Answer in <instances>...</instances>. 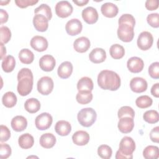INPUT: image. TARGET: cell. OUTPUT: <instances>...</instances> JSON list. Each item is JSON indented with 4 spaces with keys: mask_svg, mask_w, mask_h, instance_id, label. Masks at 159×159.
<instances>
[{
    "mask_svg": "<svg viewBox=\"0 0 159 159\" xmlns=\"http://www.w3.org/2000/svg\"><path fill=\"white\" fill-rule=\"evenodd\" d=\"M91 45L90 41L86 37H81L76 39L73 43L74 49L79 53H84L88 50Z\"/></svg>",
    "mask_w": 159,
    "mask_h": 159,
    "instance_id": "obj_19",
    "label": "cell"
},
{
    "mask_svg": "<svg viewBox=\"0 0 159 159\" xmlns=\"http://www.w3.org/2000/svg\"><path fill=\"white\" fill-rule=\"evenodd\" d=\"M73 72V65L70 61L62 62L58 68L57 73L60 78L66 79L69 78Z\"/></svg>",
    "mask_w": 159,
    "mask_h": 159,
    "instance_id": "obj_21",
    "label": "cell"
},
{
    "mask_svg": "<svg viewBox=\"0 0 159 159\" xmlns=\"http://www.w3.org/2000/svg\"><path fill=\"white\" fill-rule=\"evenodd\" d=\"M56 143V138L52 133H45L40 137V144L45 148H52Z\"/></svg>",
    "mask_w": 159,
    "mask_h": 159,
    "instance_id": "obj_25",
    "label": "cell"
},
{
    "mask_svg": "<svg viewBox=\"0 0 159 159\" xmlns=\"http://www.w3.org/2000/svg\"><path fill=\"white\" fill-rule=\"evenodd\" d=\"M73 2L78 6H83L88 3V0H73Z\"/></svg>",
    "mask_w": 159,
    "mask_h": 159,
    "instance_id": "obj_51",
    "label": "cell"
},
{
    "mask_svg": "<svg viewBox=\"0 0 159 159\" xmlns=\"http://www.w3.org/2000/svg\"><path fill=\"white\" fill-rule=\"evenodd\" d=\"M81 15L83 20L88 24H93L96 23L98 21L99 17L97 10L91 6L84 8L82 11Z\"/></svg>",
    "mask_w": 159,
    "mask_h": 159,
    "instance_id": "obj_12",
    "label": "cell"
},
{
    "mask_svg": "<svg viewBox=\"0 0 159 159\" xmlns=\"http://www.w3.org/2000/svg\"><path fill=\"white\" fill-rule=\"evenodd\" d=\"M127 66L130 72L137 73L143 69L144 63L142 58L137 57H132L128 60Z\"/></svg>",
    "mask_w": 159,
    "mask_h": 159,
    "instance_id": "obj_14",
    "label": "cell"
},
{
    "mask_svg": "<svg viewBox=\"0 0 159 159\" xmlns=\"http://www.w3.org/2000/svg\"><path fill=\"white\" fill-rule=\"evenodd\" d=\"M98 84L102 89L116 91L120 86V78L117 73L104 70L98 76Z\"/></svg>",
    "mask_w": 159,
    "mask_h": 159,
    "instance_id": "obj_1",
    "label": "cell"
},
{
    "mask_svg": "<svg viewBox=\"0 0 159 159\" xmlns=\"http://www.w3.org/2000/svg\"><path fill=\"white\" fill-rule=\"evenodd\" d=\"M3 105L8 108L14 107L17 103V96L12 91L6 92L2 98Z\"/></svg>",
    "mask_w": 159,
    "mask_h": 159,
    "instance_id": "obj_30",
    "label": "cell"
},
{
    "mask_svg": "<svg viewBox=\"0 0 159 159\" xmlns=\"http://www.w3.org/2000/svg\"><path fill=\"white\" fill-rule=\"evenodd\" d=\"M153 43V37L152 34L148 31L142 32L137 39L138 47L142 50H147L150 48Z\"/></svg>",
    "mask_w": 159,
    "mask_h": 159,
    "instance_id": "obj_7",
    "label": "cell"
},
{
    "mask_svg": "<svg viewBox=\"0 0 159 159\" xmlns=\"http://www.w3.org/2000/svg\"><path fill=\"white\" fill-rule=\"evenodd\" d=\"M135 149V143L132 138L125 136L120 143L119 148L116 154V159H132L133 152Z\"/></svg>",
    "mask_w": 159,
    "mask_h": 159,
    "instance_id": "obj_3",
    "label": "cell"
},
{
    "mask_svg": "<svg viewBox=\"0 0 159 159\" xmlns=\"http://www.w3.org/2000/svg\"><path fill=\"white\" fill-rule=\"evenodd\" d=\"M54 83L53 80L49 76L40 78L37 84V91L42 95H48L53 91Z\"/></svg>",
    "mask_w": 159,
    "mask_h": 159,
    "instance_id": "obj_6",
    "label": "cell"
},
{
    "mask_svg": "<svg viewBox=\"0 0 159 159\" xmlns=\"http://www.w3.org/2000/svg\"><path fill=\"white\" fill-rule=\"evenodd\" d=\"M89 58L94 63H102L106 58V52L103 48H95L89 54Z\"/></svg>",
    "mask_w": 159,
    "mask_h": 159,
    "instance_id": "obj_20",
    "label": "cell"
},
{
    "mask_svg": "<svg viewBox=\"0 0 159 159\" xmlns=\"http://www.w3.org/2000/svg\"><path fill=\"white\" fill-rule=\"evenodd\" d=\"M38 2L37 0H16L15 3L20 8H26L29 6H34Z\"/></svg>",
    "mask_w": 159,
    "mask_h": 159,
    "instance_id": "obj_46",
    "label": "cell"
},
{
    "mask_svg": "<svg viewBox=\"0 0 159 159\" xmlns=\"http://www.w3.org/2000/svg\"><path fill=\"white\" fill-rule=\"evenodd\" d=\"M145 7L149 11L156 10L158 7V0H147L145 4Z\"/></svg>",
    "mask_w": 159,
    "mask_h": 159,
    "instance_id": "obj_48",
    "label": "cell"
},
{
    "mask_svg": "<svg viewBox=\"0 0 159 159\" xmlns=\"http://www.w3.org/2000/svg\"><path fill=\"white\" fill-rule=\"evenodd\" d=\"M9 2H10V1H1V6H4V5H6L7 4H8Z\"/></svg>",
    "mask_w": 159,
    "mask_h": 159,
    "instance_id": "obj_53",
    "label": "cell"
},
{
    "mask_svg": "<svg viewBox=\"0 0 159 159\" xmlns=\"http://www.w3.org/2000/svg\"><path fill=\"white\" fill-rule=\"evenodd\" d=\"M148 74L152 78H159V63L158 61L152 63L148 67Z\"/></svg>",
    "mask_w": 159,
    "mask_h": 159,
    "instance_id": "obj_44",
    "label": "cell"
},
{
    "mask_svg": "<svg viewBox=\"0 0 159 159\" xmlns=\"http://www.w3.org/2000/svg\"><path fill=\"white\" fill-rule=\"evenodd\" d=\"M1 45V59L2 60L6 54V48L2 43H0Z\"/></svg>",
    "mask_w": 159,
    "mask_h": 159,
    "instance_id": "obj_52",
    "label": "cell"
},
{
    "mask_svg": "<svg viewBox=\"0 0 159 159\" xmlns=\"http://www.w3.org/2000/svg\"><path fill=\"white\" fill-rule=\"evenodd\" d=\"M8 17H9V16H8V14L7 12L2 9H0V18H1V24H2L5 22H6L8 20Z\"/></svg>",
    "mask_w": 159,
    "mask_h": 159,
    "instance_id": "obj_49",
    "label": "cell"
},
{
    "mask_svg": "<svg viewBox=\"0 0 159 159\" xmlns=\"http://www.w3.org/2000/svg\"><path fill=\"white\" fill-rule=\"evenodd\" d=\"M117 116L119 119L123 117H130L134 118L135 116V112L131 107L128 106H124L121 107L119 109Z\"/></svg>",
    "mask_w": 159,
    "mask_h": 159,
    "instance_id": "obj_39",
    "label": "cell"
},
{
    "mask_svg": "<svg viewBox=\"0 0 159 159\" xmlns=\"http://www.w3.org/2000/svg\"><path fill=\"white\" fill-rule=\"evenodd\" d=\"M16 66V60L13 56L7 55L5 57L2 61L1 66L3 71L6 73H10L12 71Z\"/></svg>",
    "mask_w": 159,
    "mask_h": 159,
    "instance_id": "obj_29",
    "label": "cell"
},
{
    "mask_svg": "<svg viewBox=\"0 0 159 159\" xmlns=\"http://www.w3.org/2000/svg\"><path fill=\"white\" fill-rule=\"evenodd\" d=\"M152 102V99L147 95L140 96L138 97L135 100V104L137 106L141 109H145L151 106Z\"/></svg>",
    "mask_w": 159,
    "mask_h": 159,
    "instance_id": "obj_36",
    "label": "cell"
},
{
    "mask_svg": "<svg viewBox=\"0 0 159 159\" xmlns=\"http://www.w3.org/2000/svg\"><path fill=\"white\" fill-rule=\"evenodd\" d=\"M93 88L94 84L93 80L89 77H82L78 81L77 89L78 91H91L93 89Z\"/></svg>",
    "mask_w": 159,
    "mask_h": 159,
    "instance_id": "obj_27",
    "label": "cell"
},
{
    "mask_svg": "<svg viewBox=\"0 0 159 159\" xmlns=\"http://www.w3.org/2000/svg\"><path fill=\"white\" fill-rule=\"evenodd\" d=\"M17 78L18 81L17 86L18 93L22 96H25L30 94L34 83L32 71L27 68H23L18 72Z\"/></svg>",
    "mask_w": 159,
    "mask_h": 159,
    "instance_id": "obj_2",
    "label": "cell"
},
{
    "mask_svg": "<svg viewBox=\"0 0 159 159\" xmlns=\"http://www.w3.org/2000/svg\"><path fill=\"white\" fill-rule=\"evenodd\" d=\"M117 34L118 38L122 42H131L134 37V27L128 24H119Z\"/></svg>",
    "mask_w": 159,
    "mask_h": 159,
    "instance_id": "obj_5",
    "label": "cell"
},
{
    "mask_svg": "<svg viewBox=\"0 0 159 159\" xmlns=\"http://www.w3.org/2000/svg\"><path fill=\"white\" fill-rule=\"evenodd\" d=\"M109 53L111 56L114 59H120L125 54L124 48L117 43L113 44L109 48Z\"/></svg>",
    "mask_w": 159,
    "mask_h": 159,
    "instance_id": "obj_33",
    "label": "cell"
},
{
    "mask_svg": "<svg viewBox=\"0 0 159 159\" xmlns=\"http://www.w3.org/2000/svg\"><path fill=\"white\" fill-rule=\"evenodd\" d=\"M117 127L119 131L122 133L127 134L130 132L134 127V118L130 117H123L120 118Z\"/></svg>",
    "mask_w": 159,
    "mask_h": 159,
    "instance_id": "obj_16",
    "label": "cell"
},
{
    "mask_svg": "<svg viewBox=\"0 0 159 159\" xmlns=\"http://www.w3.org/2000/svg\"><path fill=\"white\" fill-rule=\"evenodd\" d=\"M143 156L146 159H157L159 157L158 147L154 145L146 147L143 151Z\"/></svg>",
    "mask_w": 159,
    "mask_h": 159,
    "instance_id": "obj_32",
    "label": "cell"
},
{
    "mask_svg": "<svg viewBox=\"0 0 159 159\" xmlns=\"http://www.w3.org/2000/svg\"><path fill=\"white\" fill-rule=\"evenodd\" d=\"M11 148L7 143L0 144V158L2 159H6L9 158L11 155Z\"/></svg>",
    "mask_w": 159,
    "mask_h": 159,
    "instance_id": "obj_42",
    "label": "cell"
},
{
    "mask_svg": "<svg viewBox=\"0 0 159 159\" xmlns=\"http://www.w3.org/2000/svg\"><path fill=\"white\" fill-rule=\"evenodd\" d=\"M1 33V43H6L11 38V32L6 26H2L0 28Z\"/></svg>",
    "mask_w": 159,
    "mask_h": 159,
    "instance_id": "obj_40",
    "label": "cell"
},
{
    "mask_svg": "<svg viewBox=\"0 0 159 159\" xmlns=\"http://www.w3.org/2000/svg\"><path fill=\"white\" fill-rule=\"evenodd\" d=\"M147 81L141 77L133 78L130 81V89L137 93H140L145 91L147 89Z\"/></svg>",
    "mask_w": 159,
    "mask_h": 159,
    "instance_id": "obj_11",
    "label": "cell"
},
{
    "mask_svg": "<svg viewBox=\"0 0 159 159\" xmlns=\"http://www.w3.org/2000/svg\"><path fill=\"white\" fill-rule=\"evenodd\" d=\"M73 142L78 146L86 145L89 141V135L84 130H78L75 132L72 135Z\"/></svg>",
    "mask_w": 159,
    "mask_h": 159,
    "instance_id": "obj_18",
    "label": "cell"
},
{
    "mask_svg": "<svg viewBox=\"0 0 159 159\" xmlns=\"http://www.w3.org/2000/svg\"><path fill=\"white\" fill-rule=\"evenodd\" d=\"M147 23L154 28L159 27V14L158 13H152L147 17Z\"/></svg>",
    "mask_w": 159,
    "mask_h": 159,
    "instance_id": "obj_43",
    "label": "cell"
},
{
    "mask_svg": "<svg viewBox=\"0 0 159 159\" xmlns=\"http://www.w3.org/2000/svg\"><path fill=\"white\" fill-rule=\"evenodd\" d=\"M52 122V116L48 112H43L36 117L35 124L37 129L44 130L50 128Z\"/></svg>",
    "mask_w": 159,
    "mask_h": 159,
    "instance_id": "obj_8",
    "label": "cell"
},
{
    "mask_svg": "<svg viewBox=\"0 0 159 159\" xmlns=\"http://www.w3.org/2000/svg\"><path fill=\"white\" fill-rule=\"evenodd\" d=\"M150 138L151 140L155 143L159 142V127L157 126L152 129L150 133Z\"/></svg>",
    "mask_w": 159,
    "mask_h": 159,
    "instance_id": "obj_47",
    "label": "cell"
},
{
    "mask_svg": "<svg viewBox=\"0 0 159 159\" xmlns=\"http://www.w3.org/2000/svg\"><path fill=\"white\" fill-rule=\"evenodd\" d=\"M119 24L121 23H125V24H128L134 27L135 24V20L134 17L130 14H122L119 19L118 20Z\"/></svg>",
    "mask_w": 159,
    "mask_h": 159,
    "instance_id": "obj_41",
    "label": "cell"
},
{
    "mask_svg": "<svg viewBox=\"0 0 159 159\" xmlns=\"http://www.w3.org/2000/svg\"><path fill=\"white\" fill-rule=\"evenodd\" d=\"M83 25L81 22L78 19H71L68 20L65 25L67 34L71 36L79 34L82 30Z\"/></svg>",
    "mask_w": 159,
    "mask_h": 159,
    "instance_id": "obj_10",
    "label": "cell"
},
{
    "mask_svg": "<svg viewBox=\"0 0 159 159\" xmlns=\"http://www.w3.org/2000/svg\"><path fill=\"white\" fill-rule=\"evenodd\" d=\"M55 130L57 134L61 136H66L68 135L71 130V126L69 122L61 120H58L55 125Z\"/></svg>",
    "mask_w": 159,
    "mask_h": 159,
    "instance_id": "obj_24",
    "label": "cell"
},
{
    "mask_svg": "<svg viewBox=\"0 0 159 159\" xmlns=\"http://www.w3.org/2000/svg\"><path fill=\"white\" fill-rule=\"evenodd\" d=\"M33 24L39 32H45L48 27V20L42 14H35L33 17Z\"/></svg>",
    "mask_w": 159,
    "mask_h": 159,
    "instance_id": "obj_17",
    "label": "cell"
},
{
    "mask_svg": "<svg viewBox=\"0 0 159 159\" xmlns=\"http://www.w3.org/2000/svg\"><path fill=\"white\" fill-rule=\"evenodd\" d=\"M25 109L30 114L38 112L40 108V102L36 98H29L27 99L24 103Z\"/></svg>",
    "mask_w": 159,
    "mask_h": 159,
    "instance_id": "obj_28",
    "label": "cell"
},
{
    "mask_svg": "<svg viewBox=\"0 0 159 159\" xmlns=\"http://www.w3.org/2000/svg\"><path fill=\"white\" fill-rule=\"evenodd\" d=\"M19 58L22 63L30 64L34 59L33 52L28 48H23L19 53Z\"/></svg>",
    "mask_w": 159,
    "mask_h": 159,
    "instance_id": "obj_31",
    "label": "cell"
},
{
    "mask_svg": "<svg viewBox=\"0 0 159 159\" xmlns=\"http://www.w3.org/2000/svg\"><path fill=\"white\" fill-rule=\"evenodd\" d=\"M35 14H42L46 17L48 21L52 17V12L50 7L47 4H42L34 10Z\"/></svg>",
    "mask_w": 159,
    "mask_h": 159,
    "instance_id": "obj_35",
    "label": "cell"
},
{
    "mask_svg": "<svg viewBox=\"0 0 159 159\" xmlns=\"http://www.w3.org/2000/svg\"><path fill=\"white\" fill-rule=\"evenodd\" d=\"M1 134H0V141L1 142L7 141L11 137V132L9 129L4 125H1L0 126Z\"/></svg>",
    "mask_w": 159,
    "mask_h": 159,
    "instance_id": "obj_45",
    "label": "cell"
},
{
    "mask_svg": "<svg viewBox=\"0 0 159 159\" xmlns=\"http://www.w3.org/2000/svg\"><path fill=\"white\" fill-rule=\"evenodd\" d=\"M101 11L105 17L112 18L117 16L119 9L115 4L105 2L101 7Z\"/></svg>",
    "mask_w": 159,
    "mask_h": 159,
    "instance_id": "obj_23",
    "label": "cell"
},
{
    "mask_svg": "<svg viewBox=\"0 0 159 159\" xmlns=\"http://www.w3.org/2000/svg\"><path fill=\"white\" fill-rule=\"evenodd\" d=\"M151 94L155 98L159 97V83L154 84L151 88Z\"/></svg>",
    "mask_w": 159,
    "mask_h": 159,
    "instance_id": "obj_50",
    "label": "cell"
},
{
    "mask_svg": "<svg viewBox=\"0 0 159 159\" xmlns=\"http://www.w3.org/2000/svg\"><path fill=\"white\" fill-rule=\"evenodd\" d=\"M56 65V61L54 57L51 55H45L39 60L40 68L45 71H52Z\"/></svg>",
    "mask_w": 159,
    "mask_h": 159,
    "instance_id": "obj_13",
    "label": "cell"
},
{
    "mask_svg": "<svg viewBox=\"0 0 159 159\" xmlns=\"http://www.w3.org/2000/svg\"><path fill=\"white\" fill-rule=\"evenodd\" d=\"M76 99L81 104H86L92 101L93 94L91 91H78L76 94Z\"/></svg>",
    "mask_w": 159,
    "mask_h": 159,
    "instance_id": "obj_34",
    "label": "cell"
},
{
    "mask_svg": "<svg viewBox=\"0 0 159 159\" xmlns=\"http://www.w3.org/2000/svg\"><path fill=\"white\" fill-rule=\"evenodd\" d=\"M48 41L47 40L39 35H35L30 40V46L32 48L37 52H43L48 48Z\"/></svg>",
    "mask_w": 159,
    "mask_h": 159,
    "instance_id": "obj_15",
    "label": "cell"
},
{
    "mask_svg": "<svg viewBox=\"0 0 159 159\" xmlns=\"http://www.w3.org/2000/svg\"><path fill=\"white\" fill-rule=\"evenodd\" d=\"M144 120L149 124H155L158 121V112L155 110H149L144 112L143 115Z\"/></svg>",
    "mask_w": 159,
    "mask_h": 159,
    "instance_id": "obj_37",
    "label": "cell"
},
{
    "mask_svg": "<svg viewBox=\"0 0 159 159\" xmlns=\"http://www.w3.org/2000/svg\"><path fill=\"white\" fill-rule=\"evenodd\" d=\"M96 118V112L91 107H86L81 109L77 115L80 124L85 127L91 126L95 122Z\"/></svg>",
    "mask_w": 159,
    "mask_h": 159,
    "instance_id": "obj_4",
    "label": "cell"
},
{
    "mask_svg": "<svg viewBox=\"0 0 159 159\" xmlns=\"http://www.w3.org/2000/svg\"><path fill=\"white\" fill-rule=\"evenodd\" d=\"M112 153V148L107 145H101L98 148V155L103 159H109Z\"/></svg>",
    "mask_w": 159,
    "mask_h": 159,
    "instance_id": "obj_38",
    "label": "cell"
},
{
    "mask_svg": "<svg viewBox=\"0 0 159 159\" xmlns=\"http://www.w3.org/2000/svg\"><path fill=\"white\" fill-rule=\"evenodd\" d=\"M12 129L16 132H22L27 125V119L22 116H16L12 118L11 122Z\"/></svg>",
    "mask_w": 159,
    "mask_h": 159,
    "instance_id": "obj_22",
    "label": "cell"
},
{
    "mask_svg": "<svg viewBox=\"0 0 159 159\" xmlns=\"http://www.w3.org/2000/svg\"><path fill=\"white\" fill-rule=\"evenodd\" d=\"M18 143L20 148L23 149H29L34 145V139L30 134L25 133L19 137Z\"/></svg>",
    "mask_w": 159,
    "mask_h": 159,
    "instance_id": "obj_26",
    "label": "cell"
},
{
    "mask_svg": "<svg viewBox=\"0 0 159 159\" xmlns=\"http://www.w3.org/2000/svg\"><path fill=\"white\" fill-rule=\"evenodd\" d=\"M55 13L61 18H66L73 12V6L68 1H58L55 6Z\"/></svg>",
    "mask_w": 159,
    "mask_h": 159,
    "instance_id": "obj_9",
    "label": "cell"
}]
</instances>
